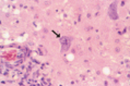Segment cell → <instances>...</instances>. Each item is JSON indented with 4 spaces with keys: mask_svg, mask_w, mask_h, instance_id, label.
Returning <instances> with one entry per match:
<instances>
[{
    "mask_svg": "<svg viewBox=\"0 0 130 86\" xmlns=\"http://www.w3.org/2000/svg\"><path fill=\"white\" fill-rule=\"evenodd\" d=\"M116 3H113V5L110 6V8H109V11H108V14H109V16L111 17V19H117V14H116Z\"/></svg>",
    "mask_w": 130,
    "mask_h": 86,
    "instance_id": "1",
    "label": "cell"
}]
</instances>
